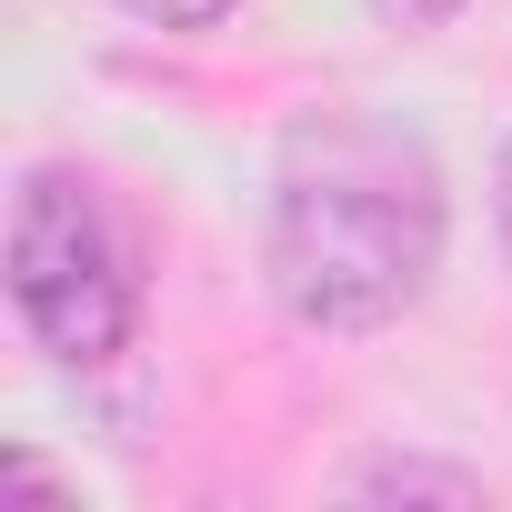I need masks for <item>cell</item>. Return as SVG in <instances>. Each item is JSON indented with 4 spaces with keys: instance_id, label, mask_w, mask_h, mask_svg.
<instances>
[{
    "instance_id": "6da1fadb",
    "label": "cell",
    "mask_w": 512,
    "mask_h": 512,
    "mask_svg": "<svg viewBox=\"0 0 512 512\" xmlns=\"http://www.w3.org/2000/svg\"><path fill=\"white\" fill-rule=\"evenodd\" d=\"M442 171L412 131L322 111L272 171V292L302 332H382L442 272Z\"/></svg>"
},
{
    "instance_id": "8992f818",
    "label": "cell",
    "mask_w": 512,
    "mask_h": 512,
    "mask_svg": "<svg viewBox=\"0 0 512 512\" xmlns=\"http://www.w3.org/2000/svg\"><path fill=\"white\" fill-rule=\"evenodd\" d=\"M492 221H502V251H512V141H502V161H492Z\"/></svg>"
},
{
    "instance_id": "7a4b0ae2",
    "label": "cell",
    "mask_w": 512,
    "mask_h": 512,
    "mask_svg": "<svg viewBox=\"0 0 512 512\" xmlns=\"http://www.w3.org/2000/svg\"><path fill=\"white\" fill-rule=\"evenodd\" d=\"M11 302L31 322V342L71 372L111 362L141 322V292H131V251L101 211V191L61 161L21 171L11 191Z\"/></svg>"
},
{
    "instance_id": "277c9868",
    "label": "cell",
    "mask_w": 512,
    "mask_h": 512,
    "mask_svg": "<svg viewBox=\"0 0 512 512\" xmlns=\"http://www.w3.org/2000/svg\"><path fill=\"white\" fill-rule=\"evenodd\" d=\"M121 11H141V21H161V31H211L231 0H121Z\"/></svg>"
},
{
    "instance_id": "3957f363",
    "label": "cell",
    "mask_w": 512,
    "mask_h": 512,
    "mask_svg": "<svg viewBox=\"0 0 512 512\" xmlns=\"http://www.w3.org/2000/svg\"><path fill=\"white\" fill-rule=\"evenodd\" d=\"M362 492H442V502H482L472 472H432V462H372Z\"/></svg>"
},
{
    "instance_id": "5b68a950",
    "label": "cell",
    "mask_w": 512,
    "mask_h": 512,
    "mask_svg": "<svg viewBox=\"0 0 512 512\" xmlns=\"http://www.w3.org/2000/svg\"><path fill=\"white\" fill-rule=\"evenodd\" d=\"M372 11H382L392 31H442V21L462 11V0H372Z\"/></svg>"
}]
</instances>
